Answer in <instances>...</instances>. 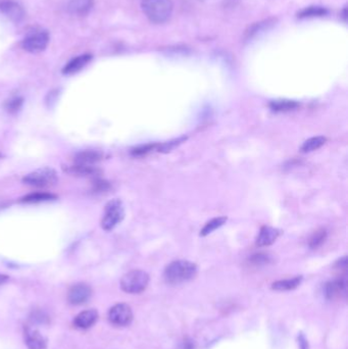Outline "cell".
Masks as SVG:
<instances>
[{
  "instance_id": "27",
  "label": "cell",
  "mask_w": 348,
  "mask_h": 349,
  "mask_svg": "<svg viewBox=\"0 0 348 349\" xmlns=\"http://www.w3.org/2000/svg\"><path fill=\"white\" fill-rule=\"evenodd\" d=\"M158 144L159 143H148V144H144V145H139L137 147H134L133 149H131V156L133 157H143L146 156L147 153L157 150L158 148Z\"/></svg>"
},
{
  "instance_id": "21",
  "label": "cell",
  "mask_w": 348,
  "mask_h": 349,
  "mask_svg": "<svg viewBox=\"0 0 348 349\" xmlns=\"http://www.w3.org/2000/svg\"><path fill=\"white\" fill-rule=\"evenodd\" d=\"M302 281V277H295L292 279H285L280 280L272 284V289L276 291H290L297 288Z\"/></svg>"
},
{
  "instance_id": "30",
  "label": "cell",
  "mask_w": 348,
  "mask_h": 349,
  "mask_svg": "<svg viewBox=\"0 0 348 349\" xmlns=\"http://www.w3.org/2000/svg\"><path fill=\"white\" fill-rule=\"evenodd\" d=\"M110 188V185L108 182L103 180H96L94 182V192H104L107 191Z\"/></svg>"
},
{
  "instance_id": "25",
  "label": "cell",
  "mask_w": 348,
  "mask_h": 349,
  "mask_svg": "<svg viewBox=\"0 0 348 349\" xmlns=\"http://www.w3.org/2000/svg\"><path fill=\"white\" fill-rule=\"evenodd\" d=\"M327 9L322 6H310L302 9L299 13V17H315V16H323L327 14Z\"/></svg>"
},
{
  "instance_id": "4",
  "label": "cell",
  "mask_w": 348,
  "mask_h": 349,
  "mask_svg": "<svg viewBox=\"0 0 348 349\" xmlns=\"http://www.w3.org/2000/svg\"><path fill=\"white\" fill-rule=\"evenodd\" d=\"M125 218V209L120 199L110 200L104 208V215L101 220V228L104 231L113 230Z\"/></svg>"
},
{
  "instance_id": "22",
  "label": "cell",
  "mask_w": 348,
  "mask_h": 349,
  "mask_svg": "<svg viewBox=\"0 0 348 349\" xmlns=\"http://www.w3.org/2000/svg\"><path fill=\"white\" fill-rule=\"evenodd\" d=\"M227 217H218V218H215V219H211L210 221H208L204 227L201 229L199 235L201 237H205L209 234H211L214 231H216L217 229L221 228L224 224H226L227 222Z\"/></svg>"
},
{
  "instance_id": "32",
  "label": "cell",
  "mask_w": 348,
  "mask_h": 349,
  "mask_svg": "<svg viewBox=\"0 0 348 349\" xmlns=\"http://www.w3.org/2000/svg\"><path fill=\"white\" fill-rule=\"evenodd\" d=\"M7 281H8V276L3 275V274H0V286L3 285L4 283H6Z\"/></svg>"
},
{
  "instance_id": "24",
  "label": "cell",
  "mask_w": 348,
  "mask_h": 349,
  "mask_svg": "<svg viewBox=\"0 0 348 349\" xmlns=\"http://www.w3.org/2000/svg\"><path fill=\"white\" fill-rule=\"evenodd\" d=\"M327 239V231L325 229L317 230L310 239V247L313 249L319 248Z\"/></svg>"
},
{
  "instance_id": "23",
  "label": "cell",
  "mask_w": 348,
  "mask_h": 349,
  "mask_svg": "<svg viewBox=\"0 0 348 349\" xmlns=\"http://www.w3.org/2000/svg\"><path fill=\"white\" fill-rule=\"evenodd\" d=\"M326 141H327V138L324 136H317V137L310 138L306 141H304V143L302 144L301 151L304 153L315 151L321 148L326 143Z\"/></svg>"
},
{
  "instance_id": "13",
  "label": "cell",
  "mask_w": 348,
  "mask_h": 349,
  "mask_svg": "<svg viewBox=\"0 0 348 349\" xmlns=\"http://www.w3.org/2000/svg\"><path fill=\"white\" fill-rule=\"evenodd\" d=\"M25 343L29 349H46L47 340L36 329L28 327L25 330Z\"/></svg>"
},
{
  "instance_id": "7",
  "label": "cell",
  "mask_w": 348,
  "mask_h": 349,
  "mask_svg": "<svg viewBox=\"0 0 348 349\" xmlns=\"http://www.w3.org/2000/svg\"><path fill=\"white\" fill-rule=\"evenodd\" d=\"M109 322L118 327L129 326L133 321V312L126 303H118L108 312Z\"/></svg>"
},
{
  "instance_id": "8",
  "label": "cell",
  "mask_w": 348,
  "mask_h": 349,
  "mask_svg": "<svg viewBox=\"0 0 348 349\" xmlns=\"http://www.w3.org/2000/svg\"><path fill=\"white\" fill-rule=\"evenodd\" d=\"M276 24H277V18L275 17H268L260 22L254 23L244 32V35H243L244 42H250L254 39L263 35L267 31L273 29L276 26Z\"/></svg>"
},
{
  "instance_id": "28",
  "label": "cell",
  "mask_w": 348,
  "mask_h": 349,
  "mask_svg": "<svg viewBox=\"0 0 348 349\" xmlns=\"http://www.w3.org/2000/svg\"><path fill=\"white\" fill-rule=\"evenodd\" d=\"M186 139H187V137H181V138L174 139V140H171V141H168V142H164L162 144H158L157 150L159 152L168 153V152L172 151L177 146H179L181 143H183Z\"/></svg>"
},
{
  "instance_id": "26",
  "label": "cell",
  "mask_w": 348,
  "mask_h": 349,
  "mask_svg": "<svg viewBox=\"0 0 348 349\" xmlns=\"http://www.w3.org/2000/svg\"><path fill=\"white\" fill-rule=\"evenodd\" d=\"M24 103V98L21 96H13L11 98H9L8 100L5 101L4 103V108L7 112L9 113H15L17 112Z\"/></svg>"
},
{
  "instance_id": "16",
  "label": "cell",
  "mask_w": 348,
  "mask_h": 349,
  "mask_svg": "<svg viewBox=\"0 0 348 349\" xmlns=\"http://www.w3.org/2000/svg\"><path fill=\"white\" fill-rule=\"evenodd\" d=\"M98 319V313L95 309H87L81 312L74 319V325L79 329H88L92 327Z\"/></svg>"
},
{
  "instance_id": "3",
  "label": "cell",
  "mask_w": 348,
  "mask_h": 349,
  "mask_svg": "<svg viewBox=\"0 0 348 349\" xmlns=\"http://www.w3.org/2000/svg\"><path fill=\"white\" fill-rule=\"evenodd\" d=\"M149 283V276L141 269H133L123 276L121 279V288L130 294H138L143 292Z\"/></svg>"
},
{
  "instance_id": "10",
  "label": "cell",
  "mask_w": 348,
  "mask_h": 349,
  "mask_svg": "<svg viewBox=\"0 0 348 349\" xmlns=\"http://www.w3.org/2000/svg\"><path fill=\"white\" fill-rule=\"evenodd\" d=\"M92 295V289L85 283H78L74 285L69 293L68 300L73 305H81L86 303Z\"/></svg>"
},
{
  "instance_id": "2",
  "label": "cell",
  "mask_w": 348,
  "mask_h": 349,
  "mask_svg": "<svg viewBox=\"0 0 348 349\" xmlns=\"http://www.w3.org/2000/svg\"><path fill=\"white\" fill-rule=\"evenodd\" d=\"M173 2L171 0H144L142 9L147 18L156 24L167 22L173 12Z\"/></svg>"
},
{
  "instance_id": "14",
  "label": "cell",
  "mask_w": 348,
  "mask_h": 349,
  "mask_svg": "<svg viewBox=\"0 0 348 349\" xmlns=\"http://www.w3.org/2000/svg\"><path fill=\"white\" fill-rule=\"evenodd\" d=\"M280 235H281V231L279 229L263 226V227H261V229L260 230L258 236H257L256 243L260 247L269 246L273 243H275V241L279 238Z\"/></svg>"
},
{
  "instance_id": "31",
  "label": "cell",
  "mask_w": 348,
  "mask_h": 349,
  "mask_svg": "<svg viewBox=\"0 0 348 349\" xmlns=\"http://www.w3.org/2000/svg\"><path fill=\"white\" fill-rule=\"evenodd\" d=\"M32 320H33V321H36V322H38V323H44V322L47 320V316H45L43 313L39 312V313L34 314Z\"/></svg>"
},
{
  "instance_id": "5",
  "label": "cell",
  "mask_w": 348,
  "mask_h": 349,
  "mask_svg": "<svg viewBox=\"0 0 348 349\" xmlns=\"http://www.w3.org/2000/svg\"><path fill=\"white\" fill-rule=\"evenodd\" d=\"M57 180L59 176L55 170L46 167L26 174L23 179V182L34 187H48L53 186Z\"/></svg>"
},
{
  "instance_id": "18",
  "label": "cell",
  "mask_w": 348,
  "mask_h": 349,
  "mask_svg": "<svg viewBox=\"0 0 348 349\" xmlns=\"http://www.w3.org/2000/svg\"><path fill=\"white\" fill-rule=\"evenodd\" d=\"M57 196L52 194V193H47V192H35V193H30L28 195H25L24 197L21 198V202L23 203H41V202H48L52 200H56Z\"/></svg>"
},
{
  "instance_id": "1",
  "label": "cell",
  "mask_w": 348,
  "mask_h": 349,
  "mask_svg": "<svg viewBox=\"0 0 348 349\" xmlns=\"http://www.w3.org/2000/svg\"><path fill=\"white\" fill-rule=\"evenodd\" d=\"M197 275V265L194 262L184 260L175 261L169 263L164 272L165 281L170 285H181L195 278Z\"/></svg>"
},
{
  "instance_id": "9",
  "label": "cell",
  "mask_w": 348,
  "mask_h": 349,
  "mask_svg": "<svg viewBox=\"0 0 348 349\" xmlns=\"http://www.w3.org/2000/svg\"><path fill=\"white\" fill-rule=\"evenodd\" d=\"M0 12L14 24H20L23 22L26 15L23 6L13 0H1Z\"/></svg>"
},
{
  "instance_id": "20",
  "label": "cell",
  "mask_w": 348,
  "mask_h": 349,
  "mask_svg": "<svg viewBox=\"0 0 348 349\" xmlns=\"http://www.w3.org/2000/svg\"><path fill=\"white\" fill-rule=\"evenodd\" d=\"M300 104L295 100H289V99H279V100H273L268 104L269 108L275 112H287L296 109Z\"/></svg>"
},
{
  "instance_id": "19",
  "label": "cell",
  "mask_w": 348,
  "mask_h": 349,
  "mask_svg": "<svg viewBox=\"0 0 348 349\" xmlns=\"http://www.w3.org/2000/svg\"><path fill=\"white\" fill-rule=\"evenodd\" d=\"M65 171L70 174L82 177H94L100 174V170L96 168V166H84L77 164H73L72 166L65 169Z\"/></svg>"
},
{
  "instance_id": "17",
  "label": "cell",
  "mask_w": 348,
  "mask_h": 349,
  "mask_svg": "<svg viewBox=\"0 0 348 349\" xmlns=\"http://www.w3.org/2000/svg\"><path fill=\"white\" fill-rule=\"evenodd\" d=\"M94 0H70L68 4V10L73 15L83 16L92 9Z\"/></svg>"
},
{
  "instance_id": "6",
  "label": "cell",
  "mask_w": 348,
  "mask_h": 349,
  "mask_svg": "<svg viewBox=\"0 0 348 349\" xmlns=\"http://www.w3.org/2000/svg\"><path fill=\"white\" fill-rule=\"evenodd\" d=\"M48 43H49L48 32L39 30L28 34L22 42V47L30 53H39L45 50Z\"/></svg>"
},
{
  "instance_id": "12",
  "label": "cell",
  "mask_w": 348,
  "mask_h": 349,
  "mask_svg": "<svg viewBox=\"0 0 348 349\" xmlns=\"http://www.w3.org/2000/svg\"><path fill=\"white\" fill-rule=\"evenodd\" d=\"M92 59H93V55L90 53L78 55L77 57H74L73 60H71L64 67L62 72L64 75H67V76L77 74L87 66L88 64L92 61Z\"/></svg>"
},
{
  "instance_id": "15",
  "label": "cell",
  "mask_w": 348,
  "mask_h": 349,
  "mask_svg": "<svg viewBox=\"0 0 348 349\" xmlns=\"http://www.w3.org/2000/svg\"><path fill=\"white\" fill-rule=\"evenodd\" d=\"M102 153L97 150L86 149L78 152L74 158V164L84 166H95L102 160Z\"/></svg>"
},
{
  "instance_id": "29",
  "label": "cell",
  "mask_w": 348,
  "mask_h": 349,
  "mask_svg": "<svg viewBox=\"0 0 348 349\" xmlns=\"http://www.w3.org/2000/svg\"><path fill=\"white\" fill-rule=\"evenodd\" d=\"M270 262V257L266 254H258L250 258V262L255 265H264Z\"/></svg>"
},
{
  "instance_id": "11",
  "label": "cell",
  "mask_w": 348,
  "mask_h": 349,
  "mask_svg": "<svg viewBox=\"0 0 348 349\" xmlns=\"http://www.w3.org/2000/svg\"><path fill=\"white\" fill-rule=\"evenodd\" d=\"M347 282L345 278L335 279L326 284L325 294L329 300H336L346 296Z\"/></svg>"
}]
</instances>
